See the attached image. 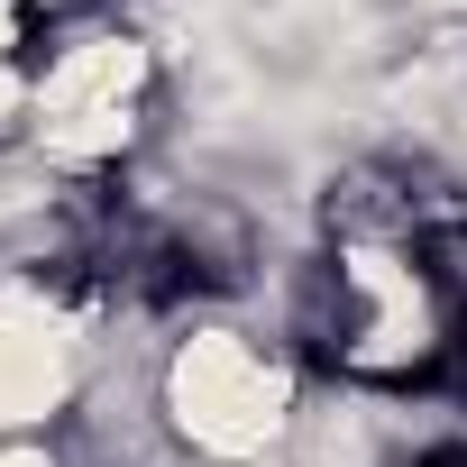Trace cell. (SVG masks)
Listing matches in <instances>:
<instances>
[{
	"label": "cell",
	"instance_id": "6da1fadb",
	"mask_svg": "<svg viewBox=\"0 0 467 467\" xmlns=\"http://www.w3.org/2000/svg\"><path fill=\"white\" fill-rule=\"evenodd\" d=\"M156 431L192 467H285L303 431V376L248 321H192L156 358Z\"/></svg>",
	"mask_w": 467,
	"mask_h": 467
},
{
	"label": "cell",
	"instance_id": "7a4b0ae2",
	"mask_svg": "<svg viewBox=\"0 0 467 467\" xmlns=\"http://www.w3.org/2000/svg\"><path fill=\"white\" fill-rule=\"evenodd\" d=\"M321 285H330V348L358 385H394V376L440 367L449 303H440V275L403 239H339Z\"/></svg>",
	"mask_w": 467,
	"mask_h": 467
},
{
	"label": "cell",
	"instance_id": "3957f363",
	"mask_svg": "<svg viewBox=\"0 0 467 467\" xmlns=\"http://www.w3.org/2000/svg\"><path fill=\"white\" fill-rule=\"evenodd\" d=\"M92 385V321L37 266H0V440H37Z\"/></svg>",
	"mask_w": 467,
	"mask_h": 467
},
{
	"label": "cell",
	"instance_id": "277c9868",
	"mask_svg": "<svg viewBox=\"0 0 467 467\" xmlns=\"http://www.w3.org/2000/svg\"><path fill=\"white\" fill-rule=\"evenodd\" d=\"M440 303H449V330H467V229H458V239H440Z\"/></svg>",
	"mask_w": 467,
	"mask_h": 467
},
{
	"label": "cell",
	"instance_id": "5b68a950",
	"mask_svg": "<svg viewBox=\"0 0 467 467\" xmlns=\"http://www.w3.org/2000/svg\"><path fill=\"white\" fill-rule=\"evenodd\" d=\"M0 467H74V458H65L47 431H37V440H0Z\"/></svg>",
	"mask_w": 467,
	"mask_h": 467
}]
</instances>
